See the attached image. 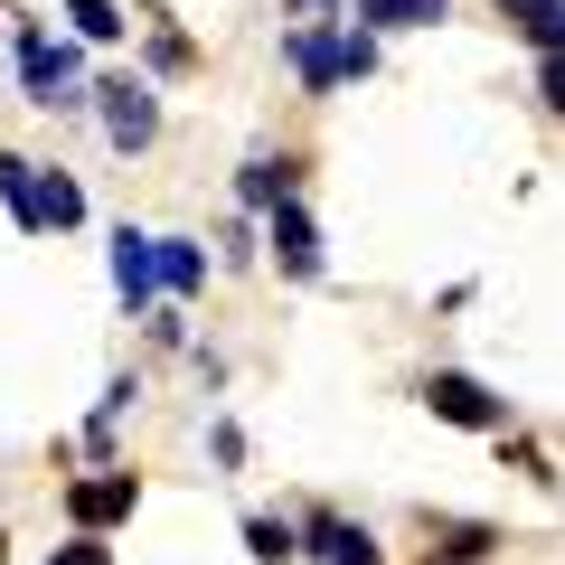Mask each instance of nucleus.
<instances>
[{
	"mask_svg": "<svg viewBox=\"0 0 565 565\" xmlns=\"http://www.w3.org/2000/svg\"><path fill=\"white\" fill-rule=\"evenodd\" d=\"M20 85L39 114H57V104H85V57L66 39H47V29H20Z\"/></svg>",
	"mask_w": 565,
	"mask_h": 565,
	"instance_id": "nucleus-1",
	"label": "nucleus"
},
{
	"mask_svg": "<svg viewBox=\"0 0 565 565\" xmlns=\"http://www.w3.org/2000/svg\"><path fill=\"white\" fill-rule=\"evenodd\" d=\"M95 114H104V141H114V151H141V141L161 132V95H151L141 76H104Z\"/></svg>",
	"mask_w": 565,
	"mask_h": 565,
	"instance_id": "nucleus-2",
	"label": "nucleus"
},
{
	"mask_svg": "<svg viewBox=\"0 0 565 565\" xmlns=\"http://www.w3.org/2000/svg\"><path fill=\"white\" fill-rule=\"evenodd\" d=\"M424 405L444 424H481V434H509V396H490L481 377H462V367H434L424 377Z\"/></svg>",
	"mask_w": 565,
	"mask_h": 565,
	"instance_id": "nucleus-3",
	"label": "nucleus"
},
{
	"mask_svg": "<svg viewBox=\"0 0 565 565\" xmlns=\"http://www.w3.org/2000/svg\"><path fill=\"white\" fill-rule=\"evenodd\" d=\"M132 500H141L132 471H95V481L66 490V519H76V527H114V519H132Z\"/></svg>",
	"mask_w": 565,
	"mask_h": 565,
	"instance_id": "nucleus-4",
	"label": "nucleus"
},
{
	"mask_svg": "<svg viewBox=\"0 0 565 565\" xmlns=\"http://www.w3.org/2000/svg\"><path fill=\"white\" fill-rule=\"evenodd\" d=\"M264 236H274V255H282V274H292V282H311V274H321V236H311L302 199H282V207H264Z\"/></svg>",
	"mask_w": 565,
	"mask_h": 565,
	"instance_id": "nucleus-5",
	"label": "nucleus"
},
{
	"mask_svg": "<svg viewBox=\"0 0 565 565\" xmlns=\"http://www.w3.org/2000/svg\"><path fill=\"white\" fill-rule=\"evenodd\" d=\"M292 66H302V85H311V95H330V85H340V20L292 29Z\"/></svg>",
	"mask_w": 565,
	"mask_h": 565,
	"instance_id": "nucleus-6",
	"label": "nucleus"
},
{
	"mask_svg": "<svg viewBox=\"0 0 565 565\" xmlns=\"http://www.w3.org/2000/svg\"><path fill=\"white\" fill-rule=\"evenodd\" d=\"M199 282H207L199 236H151V292H199Z\"/></svg>",
	"mask_w": 565,
	"mask_h": 565,
	"instance_id": "nucleus-7",
	"label": "nucleus"
},
{
	"mask_svg": "<svg viewBox=\"0 0 565 565\" xmlns=\"http://www.w3.org/2000/svg\"><path fill=\"white\" fill-rule=\"evenodd\" d=\"M114 292L132 311H151V236H141V226H122V236H114Z\"/></svg>",
	"mask_w": 565,
	"mask_h": 565,
	"instance_id": "nucleus-8",
	"label": "nucleus"
},
{
	"mask_svg": "<svg viewBox=\"0 0 565 565\" xmlns=\"http://www.w3.org/2000/svg\"><path fill=\"white\" fill-rule=\"evenodd\" d=\"M500 20L519 29L537 57H556V29H565V0H500Z\"/></svg>",
	"mask_w": 565,
	"mask_h": 565,
	"instance_id": "nucleus-9",
	"label": "nucleus"
},
{
	"mask_svg": "<svg viewBox=\"0 0 565 565\" xmlns=\"http://www.w3.org/2000/svg\"><path fill=\"white\" fill-rule=\"evenodd\" d=\"M311 546H321V565H377V537L349 519H311Z\"/></svg>",
	"mask_w": 565,
	"mask_h": 565,
	"instance_id": "nucleus-10",
	"label": "nucleus"
},
{
	"mask_svg": "<svg viewBox=\"0 0 565 565\" xmlns=\"http://www.w3.org/2000/svg\"><path fill=\"white\" fill-rule=\"evenodd\" d=\"M292 180H302V161H245L236 199L245 207H282V199H292Z\"/></svg>",
	"mask_w": 565,
	"mask_h": 565,
	"instance_id": "nucleus-11",
	"label": "nucleus"
},
{
	"mask_svg": "<svg viewBox=\"0 0 565 565\" xmlns=\"http://www.w3.org/2000/svg\"><path fill=\"white\" fill-rule=\"evenodd\" d=\"M359 20L367 29H434V20H452V0H359Z\"/></svg>",
	"mask_w": 565,
	"mask_h": 565,
	"instance_id": "nucleus-12",
	"label": "nucleus"
},
{
	"mask_svg": "<svg viewBox=\"0 0 565 565\" xmlns=\"http://www.w3.org/2000/svg\"><path fill=\"white\" fill-rule=\"evenodd\" d=\"M85 217V189L66 170H39V226H76Z\"/></svg>",
	"mask_w": 565,
	"mask_h": 565,
	"instance_id": "nucleus-13",
	"label": "nucleus"
},
{
	"mask_svg": "<svg viewBox=\"0 0 565 565\" xmlns=\"http://www.w3.org/2000/svg\"><path fill=\"white\" fill-rule=\"evenodd\" d=\"M292 546H302V537H292L282 519H245V556H255V565H282Z\"/></svg>",
	"mask_w": 565,
	"mask_h": 565,
	"instance_id": "nucleus-14",
	"label": "nucleus"
},
{
	"mask_svg": "<svg viewBox=\"0 0 565 565\" xmlns=\"http://www.w3.org/2000/svg\"><path fill=\"white\" fill-rule=\"evenodd\" d=\"M66 20H76V39H122V10H114V0H66Z\"/></svg>",
	"mask_w": 565,
	"mask_h": 565,
	"instance_id": "nucleus-15",
	"label": "nucleus"
},
{
	"mask_svg": "<svg viewBox=\"0 0 565 565\" xmlns=\"http://www.w3.org/2000/svg\"><path fill=\"white\" fill-rule=\"evenodd\" d=\"M490 546H500V537H490V527H444V556H452V565H471V556H490Z\"/></svg>",
	"mask_w": 565,
	"mask_h": 565,
	"instance_id": "nucleus-16",
	"label": "nucleus"
},
{
	"mask_svg": "<svg viewBox=\"0 0 565 565\" xmlns=\"http://www.w3.org/2000/svg\"><path fill=\"white\" fill-rule=\"evenodd\" d=\"M47 565H114V546H104V537H76V546H57Z\"/></svg>",
	"mask_w": 565,
	"mask_h": 565,
	"instance_id": "nucleus-17",
	"label": "nucleus"
},
{
	"mask_svg": "<svg viewBox=\"0 0 565 565\" xmlns=\"http://www.w3.org/2000/svg\"><path fill=\"white\" fill-rule=\"evenodd\" d=\"M321 10H330V0H321Z\"/></svg>",
	"mask_w": 565,
	"mask_h": 565,
	"instance_id": "nucleus-18",
	"label": "nucleus"
}]
</instances>
